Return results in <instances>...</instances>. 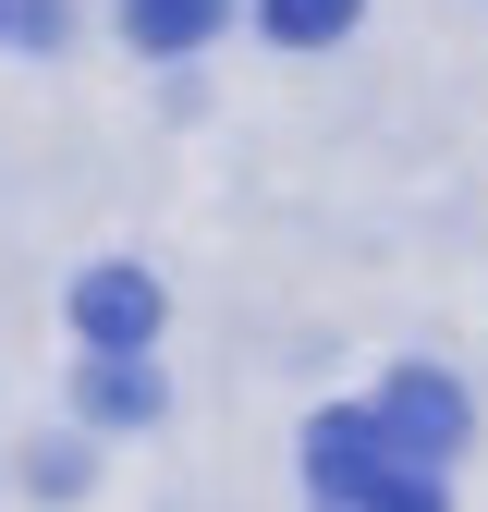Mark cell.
<instances>
[{"label":"cell","mask_w":488,"mask_h":512,"mask_svg":"<svg viewBox=\"0 0 488 512\" xmlns=\"http://www.w3.org/2000/svg\"><path fill=\"white\" fill-rule=\"evenodd\" d=\"M366 427L391 439V464H415V476H440V452H452V439H464L476 415H464V391H452L440 366H403L391 391H379V415H366Z\"/></svg>","instance_id":"1"},{"label":"cell","mask_w":488,"mask_h":512,"mask_svg":"<svg viewBox=\"0 0 488 512\" xmlns=\"http://www.w3.org/2000/svg\"><path fill=\"white\" fill-rule=\"evenodd\" d=\"M159 317H171V305H159L147 269H86V281H74V330H86V354H147Z\"/></svg>","instance_id":"2"},{"label":"cell","mask_w":488,"mask_h":512,"mask_svg":"<svg viewBox=\"0 0 488 512\" xmlns=\"http://www.w3.org/2000/svg\"><path fill=\"white\" fill-rule=\"evenodd\" d=\"M379 476H391V439L366 427V415H318V427H305V488H318V500H354L366 512Z\"/></svg>","instance_id":"3"},{"label":"cell","mask_w":488,"mask_h":512,"mask_svg":"<svg viewBox=\"0 0 488 512\" xmlns=\"http://www.w3.org/2000/svg\"><path fill=\"white\" fill-rule=\"evenodd\" d=\"M232 25V0H122V37H135L147 61H183V49H208Z\"/></svg>","instance_id":"4"},{"label":"cell","mask_w":488,"mask_h":512,"mask_svg":"<svg viewBox=\"0 0 488 512\" xmlns=\"http://www.w3.org/2000/svg\"><path fill=\"white\" fill-rule=\"evenodd\" d=\"M159 403H171V391H159L147 354H86V415H98V427H147Z\"/></svg>","instance_id":"5"},{"label":"cell","mask_w":488,"mask_h":512,"mask_svg":"<svg viewBox=\"0 0 488 512\" xmlns=\"http://www.w3.org/2000/svg\"><path fill=\"white\" fill-rule=\"evenodd\" d=\"M354 13H366V0H257V25L281 49H330V37H354Z\"/></svg>","instance_id":"6"},{"label":"cell","mask_w":488,"mask_h":512,"mask_svg":"<svg viewBox=\"0 0 488 512\" xmlns=\"http://www.w3.org/2000/svg\"><path fill=\"white\" fill-rule=\"evenodd\" d=\"M366 512H452V500H440V476H415V464H391L379 488H366Z\"/></svg>","instance_id":"7"},{"label":"cell","mask_w":488,"mask_h":512,"mask_svg":"<svg viewBox=\"0 0 488 512\" xmlns=\"http://www.w3.org/2000/svg\"><path fill=\"white\" fill-rule=\"evenodd\" d=\"M0 25H13L25 49H61V25H74V13H61V0H0Z\"/></svg>","instance_id":"8"}]
</instances>
